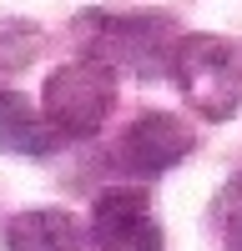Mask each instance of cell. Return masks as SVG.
<instances>
[{"label": "cell", "mask_w": 242, "mask_h": 251, "mask_svg": "<svg viewBox=\"0 0 242 251\" xmlns=\"http://www.w3.org/2000/svg\"><path fill=\"white\" fill-rule=\"evenodd\" d=\"M172 75H177L182 96L207 121H232L242 111V40L182 35L177 55H172Z\"/></svg>", "instance_id": "6da1fadb"}, {"label": "cell", "mask_w": 242, "mask_h": 251, "mask_svg": "<svg viewBox=\"0 0 242 251\" xmlns=\"http://www.w3.org/2000/svg\"><path fill=\"white\" fill-rule=\"evenodd\" d=\"M46 121L56 126L60 141H86L96 136L111 116V100H116V71L96 55H81V60H66L46 75Z\"/></svg>", "instance_id": "7a4b0ae2"}, {"label": "cell", "mask_w": 242, "mask_h": 251, "mask_svg": "<svg viewBox=\"0 0 242 251\" xmlns=\"http://www.w3.org/2000/svg\"><path fill=\"white\" fill-rule=\"evenodd\" d=\"M101 20V15H96ZM96 40V60H106L116 71H136V75H161L172 71V55H177V40L167 15H121V20H101L91 25Z\"/></svg>", "instance_id": "3957f363"}, {"label": "cell", "mask_w": 242, "mask_h": 251, "mask_svg": "<svg viewBox=\"0 0 242 251\" xmlns=\"http://www.w3.org/2000/svg\"><path fill=\"white\" fill-rule=\"evenodd\" d=\"M91 241L96 251H161V221L151 211V196L141 186H116L91 211Z\"/></svg>", "instance_id": "277c9868"}, {"label": "cell", "mask_w": 242, "mask_h": 251, "mask_svg": "<svg viewBox=\"0 0 242 251\" xmlns=\"http://www.w3.org/2000/svg\"><path fill=\"white\" fill-rule=\"evenodd\" d=\"M187 156H192V126L167 116V111H151V116L131 121L121 146H116V166L131 171V176H161Z\"/></svg>", "instance_id": "5b68a950"}, {"label": "cell", "mask_w": 242, "mask_h": 251, "mask_svg": "<svg viewBox=\"0 0 242 251\" xmlns=\"http://www.w3.org/2000/svg\"><path fill=\"white\" fill-rule=\"evenodd\" d=\"M60 146L46 111H35L20 91H0V151L15 156H51Z\"/></svg>", "instance_id": "8992f818"}, {"label": "cell", "mask_w": 242, "mask_h": 251, "mask_svg": "<svg viewBox=\"0 0 242 251\" xmlns=\"http://www.w3.org/2000/svg\"><path fill=\"white\" fill-rule=\"evenodd\" d=\"M5 251H81V221L60 206L20 211L5 231Z\"/></svg>", "instance_id": "52a82bcc"}, {"label": "cell", "mask_w": 242, "mask_h": 251, "mask_svg": "<svg viewBox=\"0 0 242 251\" xmlns=\"http://www.w3.org/2000/svg\"><path fill=\"white\" fill-rule=\"evenodd\" d=\"M212 221H217L222 251H242V176H232L222 186V196L212 201Z\"/></svg>", "instance_id": "ba28073f"}]
</instances>
